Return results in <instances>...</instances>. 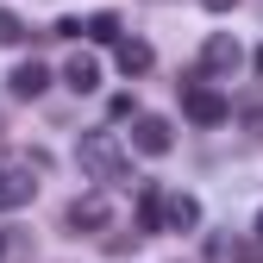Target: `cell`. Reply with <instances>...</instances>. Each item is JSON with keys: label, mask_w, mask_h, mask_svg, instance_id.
<instances>
[{"label": "cell", "mask_w": 263, "mask_h": 263, "mask_svg": "<svg viewBox=\"0 0 263 263\" xmlns=\"http://www.w3.org/2000/svg\"><path fill=\"white\" fill-rule=\"evenodd\" d=\"M82 38H94V44H119V13H88V19H82Z\"/></svg>", "instance_id": "obj_11"}, {"label": "cell", "mask_w": 263, "mask_h": 263, "mask_svg": "<svg viewBox=\"0 0 263 263\" xmlns=\"http://www.w3.org/2000/svg\"><path fill=\"white\" fill-rule=\"evenodd\" d=\"M107 219H113V201H107V188H88L69 201V226L76 232H107Z\"/></svg>", "instance_id": "obj_3"}, {"label": "cell", "mask_w": 263, "mask_h": 263, "mask_svg": "<svg viewBox=\"0 0 263 263\" xmlns=\"http://www.w3.org/2000/svg\"><path fill=\"white\" fill-rule=\"evenodd\" d=\"M257 238H263V213H257Z\"/></svg>", "instance_id": "obj_16"}, {"label": "cell", "mask_w": 263, "mask_h": 263, "mask_svg": "<svg viewBox=\"0 0 263 263\" xmlns=\"http://www.w3.org/2000/svg\"><path fill=\"white\" fill-rule=\"evenodd\" d=\"M63 82H69L76 94H94V88H101V63H94L88 50H76L69 63H63Z\"/></svg>", "instance_id": "obj_9"}, {"label": "cell", "mask_w": 263, "mask_h": 263, "mask_svg": "<svg viewBox=\"0 0 263 263\" xmlns=\"http://www.w3.org/2000/svg\"><path fill=\"white\" fill-rule=\"evenodd\" d=\"M76 163H82V176L107 182V188H125V182H132V151L113 138V132H82Z\"/></svg>", "instance_id": "obj_1"}, {"label": "cell", "mask_w": 263, "mask_h": 263, "mask_svg": "<svg viewBox=\"0 0 263 263\" xmlns=\"http://www.w3.org/2000/svg\"><path fill=\"white\" fill-rule=\"evenodd\" d=\"M182 113L194 125H226L232 119V101H226L219 88H207V82H182Z\"/></svg>", "instance_id": "obj_2"}, {"label": "cell", "mask_w": 263, "mask_h": 263, "mask_svg": "<svg viewBox=\"0 0 263 263\" xmlns=\"http://www.w3.org/2000/svg\"><path fill=\"white\" fill-rule=\"evenodd\" d=\"M113 63H119V76H144L151 63H157V50H151L144 38H119V44H113Z\"/></svg>", "instance_id": "obj_7"}, {"label": "cell", "mask_w": 263, "mask_h": 263, "mask_svg": "<svg viewBox=\"0 0 263 263\" xmlns=\"http://www.w3.org/2000/svg\"><path fill=\"white\" fill-rule=\"evenodd\" d=\"M0 257H7V238H0Z\"/></svg>", "instance_id": "obj_17"}, {"label": "cell", "mask_w": 263, "mask_h": 263, "mask_svg": "<svg viewBox=\"0 0 263 263\" xmlns=\"http://www.w3.org/2000/svg\"><path fill=\"white\" fill-rule=\"evenodd\" d=\"M138 226H144V232H157V226H163V194H157V188H144V201H138Z\"/></svg>", "instance_id": "obj_12"}, {"label": "cell", "mask_w": 263, "mask_h": 263, "mask_svg": "<svg viewBox=\"0 0 263 263\" xmlns=\"http://www.w3.org/2000/svg\"><path fill=\"white\" fill-rule=\"evenodd\" d=\"M31 194H38V182H31V163H25V170H7V163H0V213L25 207Z\"/></svg>", "instance_id": "obj_6"}, {"label": "cell", "mask_w": 263, "mask_h": 263, "mask_svg": "<svg viewBox=\"0 0 263 263\" xmlns=\"http://www.w3.org/2000/svg\"><path fill=\"white\" fill-rule=\"evenodd\" d=\"M132 144H138L144 157H170V151H176V132H170V119L138 113V119H132Z\"/></svg>", "instance_id": "obj_4"}, {"label": "cell", "mask_w": 263, "mask_h": 263, "mask_svg": "<svg viewBox=\"0 0 263 263\" xmlns=\"http://www.w3.org/2000/svg\"><path fill=\"white\" fill-rule=\"evenodd\" d=\"M19 38H25V19L0 7V44H19Z\"/></svg>", "instance_id": "obj_13"}, {"label": "cell", "mask_w": 263, "mask_h": 263, "mask_svg": "<svg viewBox=\"0 0 263 263\" xmlns=\"http://www.w3.org/2000/svg\"><path fill=\"white\" fill-rule=\"evenodd\" d=\"M201 7H207V13H232L238 0H201Z\"/></svg>", "instance_id": "obj_14"}, {"label": "cell", "mask_w": 263, "mask_h": 263, "mask_svg": "<svg viewBox=\"0 0 263 263\" xmlns=\"http://www.w3.org/2000/svg\"><path fill=\"white\" fill-rule=\"evenodd\" d=\"M257 76H263V50H257Z\"/></svg>", "instance_id": "obj_15"}, {"label": "cell", "mask_w": 263, "mask_h": 263, "mask_svg": "<svg viewBox=\"0 0 263 263\" xmlns=\"http://www.w3.org/2000/svg\"><path fill=\"white\" fill-rule=\"evenodd\" d=\"M7 88L19 94V101H38V94L50 88V69H44V63H19V69L7 76Z\"/></svg>", "instance_id": "obj_10"}, {"label": "cell", "mask_w": 263, "mask_h": 263, "mask_svg": "<svg viewBox=\"0 0 263 263\" xmlns=\"http://www.w3.org/2000/svg\"><path fill=\"white\" fill-rule=\"evenodd\" d=\"M163 226H170V232H194V226H201V201H194V194H170V201H163Z\"/></svg>", "instance_id": "obj_8"}, {"label": "cell", "mask_w": 263, "mask_h": 263, "mask_svg": "<svg viewBox=\"0 0 263 263\" xmlns=\"http://www.w3.org/2000/svg\"><path fill=\"white\" fill-rule=\"evenodd\" d=\"M238 63H245V50H238L232 31H213V38L201 44V69H207V76H232Z\"/></svg>", "instance_id": "obj_5"}]
</instances>
